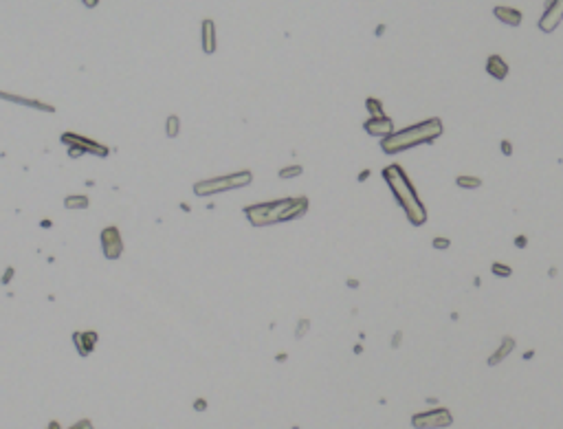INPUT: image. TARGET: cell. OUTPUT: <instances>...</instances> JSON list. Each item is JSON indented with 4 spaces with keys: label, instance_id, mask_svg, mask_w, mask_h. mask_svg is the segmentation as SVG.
Masks as SVG:
<instances>
[{
    "label": "cell",
    "instance_id": "1",
    "mask_svg": "<svg viewBox=\"0 0 563 429\" xmlns=\"http://www.w3.org/2000/svg\"><path fill=\"white\" fill-rule=\"evenodd\" d=\"M308 211V198L297 196V198H282V201L273 203H260L244 207V216L249 218L251 225L256 227H266L273 222H284L299 218Z\"/></svg>",
    "mask_w": 563,
    "mask_h": 429
},
{
    "label": "cell",
    "instance_id": "2",
    "mask_svg": "<svg viewBox=\"0 0 563 429\" xmlns=\"http://www.w3.org/2000/svg\"><path fill=\"white\" fill-rule=\"evenodd\" d=\"M383 178L387 180V185L392 187V192H394V196H396L398 205L403 207V211L407 214L409 222L422 225V222L427 220V209L422 207L420 198H418V194H416L411 180L407 178V174L403 172V167L401 165H387L383 170Z\"/></svg>",
    "mask_w": 563,
    "mask_h": 429
},
{
    "label": "cell",
    "instance_id": "3",
    "mask_svg": "<svg viewBox=\"0 0 563 429\" xmlns=\"http://www.w3.org/2000/svg\"><path fill=\"white\" fill-rule=\"evenodd\" d=\"M443 135V121L440 119H427L422 124L409 126L401 132H392V135L383 137L381 141V148H383L385 154H396L401 150H407L411 146H418V143H427L433 141Z\"/></svg>",
    "mask_w": 563,
    "mask_h": 429
},
{
    "label": "cell",
    "instance_id": "4",
    "mask_svg": "<svg viewBox=\"0 0 563 429\" xmlns=\"http://www.w3.org/2000/svg\"><path fill=\"white\" fill-rule=\"evenodd\" d=\"M251 178H253L251 172H235V174H227V176L198 180V183L194 185V194H196V196L220 194V192H227V190H235V187L249 185Z\"/></svg>",
    "mask_w": 563,
    "mask_h": 429
},
{
    "label": "cell",
    "instance_id": "5",
    "mask_svg": "<svg viewBox=\"0 0 563 429\" xmlns=\"http://www.w3.org/2000/svg\"><path fill=\"white\" fill-rule=\"evenodd\" d=\"M62 143L69 148V154L71 156H80V154H95V156H106L108 154V148L101 146V143L93 141V139H86L82 135H73V132H64L62 137Z\"/></svg>",
    "mask_w": 563,
    "mask_h": 429
},
{
    "label": "cell",
    "instance_id": "6",
    "mask_svg": "<svg viewBox=\"0 0 563 429\" xmlns=\"http://www.w3.org/2000/svg\"><path fill=\"white\" fill-rule=\"evenodd\" d=\"M453 422L449 409L445 407H438V409H431V412H425V414H416L411 418V425L416 429H440V427H449Z\"/></svg>",
    "mask_w": 563,
    "mask_h": 429
},
{
    "label": "cell",
    "instance_id": "7",
    "mask_svg": "<svg viewBox=\"0 0 563 429\" xmlns=\"http://www.w3.org/2000/svg\"><path fill=\"white\" fill-rule=\"evenodd\" d=\"M101 249L108 260H117L123 253V238L117 227H106L101 231Z\"/></svg>",
    "mask_w": 563,
    "mask_h": 429
},
{
    "label": "cell",
    "instance_id": "8",
    "mask_svg": "<svg viewBox=\"0 0 563 429\" xmlns=\"http://www.w3.org/2000/svg\"><path fill=\"white\" fill-rule=\"evenodd\" d=\"M561 20H563V0H548L546 11H543L539 20V29L543 33H550L561 25Z\"/></svg>",
    "mask_w": 563,
    "mask_h": 429
},
{
    "label": "cell",
    "instance_id": "9",
    "mask_svg": "<svg viewBox=\"0 0 563 429\" xmlns=\"http://www.w3.org/2000/svg\"><path fill=\"white\" fill-rule=\"evenodd\" d=\"M0 99H5V101H14V104H20V106H27V108H33V110L55 112V106H51V104H44V101H40V99H29V97H22V95L5 93V90H0Z\"/></svg>",
    "mask_w": 563,
    "mask_h": 429
},
{
    "label": "cell",
    "instance_id": "10",
    "mask_svg": "<svg viewBox=\"0 0 563 429\" xmlns=\"http://www.w3.org/2000/svg\"><path fill=\"white\" fill-rule=\"evenodd\" d=\"M365 132L372 137H387L394 132V124H392V119H387L385 114L383 117H372L370 121H365Z\"/></svg>",
    "mask_w": 563,
    "mask_h": 429
},
{
    "label": "cell",
    "instance_id": "11",
    "mask_svg": "<svg viewBox=\"0 0 563 429\" xmlns=\"http://www.w3.org/2000/svg\"><path fill=\"white\" fill-rule=\"evenodd\" d=\"M495 18H497L499 22H504V25L508 27H519L522 25V11L515 9V7H506V5H497V7L493 9Z\"/></svg>",
    "mask_w": 563,
    "mask_h": 429
},
{
    "label": "cell",
    "instance_id": "12",
    "mask_svg": "<svg viewBox=\"0 0 563 429\" xmlns=\"http://www.w3.org/2000/svg\"><path fill=\"white\" fill-rule=\"evenodd\" d=\"M73 343H75L77 352L82 356H88L97 343V332H75L73 335Z\"/></svg>",
    "mask_w": 563,
    "mask_h": 429
},
{
    "label": "cell",
    "instance_id": "13",
    "mask_svg": "<svg viewBox=\"0 0 563 429\" xmlns=\"http://www.w3.org/2000/svg\"><path fill=\"white\" fill-rule=\"evenodd\" d=\"M201 33H203V51L207 53V55H211V53L216 51V25H214V20H203V29H201Z\"/></svg>",
    "mask_w": 563,
    "mask_h": 429
},
{
    "label": "cell",
    "instance_id": "14",
    "mask_svg": "<svg viewBox=\"0 0 563 429\" xmlns=\"http://www.w3.org/2000/svg\"><path fill=\"white\" fill-rule=\"evenodd\" d=\"M486 73L493 75L495 80H504V77L508 75V66L499 55H491L488 62H486Z\"/></svg>",
    "mask_w": 563,
    "mask_h": 429
},
{
    "label": "cell",
    "instance_id": "15",
    "mask_svg": "<svg viewBox=\"0 0 563 429\" xmlns=\"http://www.w3.org/2000/svg\"><path fill=\"white\" fill-rule=\"evenodd\" d=\"M513 348H515V341H513L511 337H506L504 343H502V346L497 348V352H495V354L491 356V359H488V365H495V363H499L502 359H506V354L511 352Z\"/></svg>",
    "mask_w": 563,
    "mask_h": 429
},
{
    "label": "cell",
    "instance_id": "16",
    "mask_svg": "<svg viewBox=\"0 0 563 429\" xmlns=\"http://www.w3.org/2000/svg\"><path fill=\"white\" fill-rule=\"evenodd\" d=\"M88 205H90L88 196H66V201H64L66 209H86Z\"/></svg>",
    "mask_w": 563,
    "mask_h": 429
},
{
    "label": "cell",
    "instance_id": "17",
    "mask_svg": "<svg viewBox=\"0 0 563 429\" xmlns=\"http://www.w3.org/2000/svg\"><path fill=\"white\" fill-rule=\"evenodd\" d=\"M458 185L460 187H469V190H475V187H480L482 185V180L477 178V176H458Z\"/></svg>",
    "mask_w": 563,
    "mask_h": 429
},
{
    "label": "cell",
    "instance_id": "18",
    "mask_svg": "<svg viewBox=\"0 0 563 429\" xmlns=\"http://www.w3.org/2000/svg\"><path fill=\"white\" fill-rule=\"evenodd\" d=\"M178 126H180V121H178L176 114H169L167 117V137L169 139H174L178 135Z\"/></svg>",
    "mask_w": 563,
    "mask_h": 429
},
{
    "label": "cell",
    "instance_id": "19",
    "mask_svg": "<svg viewBox=\"0 0 563 429\" xmlns=\"http://www.w3.org/2000/svg\"><path fill=\"white\" fill-rule=\"evenodd\" d=\"M365 108L372 112V117H383V104H381V101H377V99L370 97V99L365 101Z\"/></svg>",
    "mask_w": 563,
    "mask_h": 429
},
{
    "label": "cell",
    "instance_id": "20",
    "mask_svg": "<svg viewBox=\"0 0 563 429\" xmlns=\"http://www.w3.org/2000/svg\"><path fill=\"white\" fill-rule=\"evenodd\" d=\"M301 174V165H293V167H284V170L280 172L282 178H290V176H299Z\"/></svg>",
    "mask_w": 563,
    "mask_h": 429
},
{
    "label": "cell",
    "instance_id": "21",
    "mask_svg": "<svg viewBox=\"0 0 563 429\" xmlns=\"http://www.w3.org/2000/svg\"><path fill=\"white\" fill-rule=\"evenodd\" d=\"M493 273H495V275H504V277H508V275H511V269H508L506 264L495 262V264H493Z\"/></svg>",
    "mask_w": 563,
    "mask_h": 429
},
{
    "label": "cell",
    "instance_id": "22",
    "mask_svg": "<svg viewBox=\"0 0 563 429\" xmlns=\"http://www.w3.org/2000/svg\"><path fill=\"white\" fill-rule=\"evenodd\" d=\"M308 319H299V326H297V332H295V337H297V339H301V337L306 335V330H308Z\"/></svg>",
    "mask_w": 563,
    "mask_h": 429
},
{
    "label": "cell",
    "instance_id": "23",
    "mask_svg": "<svg viewBox=\"0 0 563 429\" xmlns=\"http://www.w3.org/2000/svg\"><path fill=\"white\" fill-rule=\"evenodd\" d=\"M433 247H435V249H449V240L435 238V240H433Z\"/></svg>",
    "mask_w": 563,
    "mask_h": 429
},
{
    "label": "cell",
    "instance_id": "24",
    "mask_svg": "<svg viewBox=\"0 0 563 429\" xmlns=\"http://www.w3.org/2000/svg\"><path fill=\"white\" fill-rule=\"evenodd\" d=\"M71 429H93V422H90V420H80V422H75Z\"/></svg>",
    "mask_w": 563,
    "mask_h": 429
},
{
    "label": "cell",
    "instance_id": "25",
    "mask_svg": "<svg viewBox=\"0 0 563 429\" xmlns=\"http://www.w3.org/2000/svg\"><path fill=\"white\" fill-rule=\"evenodd\" d=\"M82 3H84V5H86V7H88V9H95V7H97V5H99V0H82Z\"/></svg>",
    "mask_w": 563,
    "mask_h": 429
},
{
    "label": "cell",
    "instance_id": "26",
    "mask_svg": "<svg viewBox=\"0 0 563 429\" xmlns=\"http://www.w3.org/2000/svg\"><path fill=\"white\" fill-rule=\"evenodd\" d=\"M401 337H403V332H396V335H394V341H392V348L401 346Z\"/></svg>",
    "mask_w": 563,
    "mask_h": 429
},
{
    "label": "cell",
    "instance_id": "27",
    "mask_svg": "<svg viewBox=\"0 0 563 429\" xmlns=\"http://www.w3.org/2000/svg\"><path fill=\"white\" fill-rule=\"evenodd\" d=\"M502 150H504L506 154H511V143H508V141H502Z\"/></svg>",
    "mask_w": 563,
    "mask_h": 429
},
{
    "label": "cell",
    "instance_id": "28",
    "mask_svg": "<svg viewBox=\"0 0 563 429\" xmlns=\"http://www.w3.org/2000/svg\"><path fill=\"white\" fill-rule=\"evenodd\" d=\"M374 33H377V35H383V33H385V25H379V27H377V31H374Z\"/></svg>",
    "mask_w": 563,
    "mask_h": 429
},
{
    "label": "cell",
    "instance_id": "29",
    "mask_svg": "<svg viewBox=\"0 0 563 429\" xmlns=\"http://www.w3.org/2000/svg\"><path fill=\"white\" fill-rule=\"evenodd\" d=\"M515 244H517V247H526V238H524V235H522V238H517V240H515Z\"/></svg>",
    "mask_w": 563,
    "mask_h": 429
},
{
    "label": "cell",
    "instance_id": "30",
    "mask_svg": "<svg viewBox=\"0 0 563 429\" xmlns=\"http://www.w3.org/2000/svg\"><path fill=\"white\" fill-rule=\"evenodd\" d=\"M196 407H198V409H205V401H196Z\"/></svg>",
    "mask_w": 563,
    "mask_h": 429
}]
</instances>
